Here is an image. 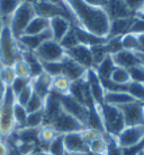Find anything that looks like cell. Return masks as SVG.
I'll return each mask as SVG.
<instances>
[{"label": "cell", "instance_id": "10", "mask_svg": "<svg viewBox=\"0 0 144 155\" xmlns=\"http://www.w3.org/2000/svg\"><path fill=\"white\" fill-rule=\"evenodd\" d=\"M126 126L144 125V103L135 101L119 107Z\"/></svg>", "mask_w": 144, "mask_h": 155}, {"label": "cell", "instance_id": "50", "mask_svg": "<svg viewBox=\"0 0 144 155\" xmlns=\"http://www.w3.org/2000/svg\"><path fill=\"white\" fill-rule=\"evenodd\" d=\"M137 36H139V45H140V49H139V51L144 52V34L137 35Z\"/></svg>", "mask_w": 144, "mask_h": 155}, {"label": "cell", "instance_id": "20", "mask_svg": "<svg viewBox=\"0 0 144 155\" xmlns=\"http://www.w3.org/2000/svg\"><path fill=\"white\" fill-rule=\"evenodd\" d=\"M73 27H74V31H76L79 44H83V45L91 48L93 45L104 44L107 42V39H105V38H100V36H97L95 34H91L90 32L83 30L81 27H78V26H73Z\"/></svg>", "mask_w": 144, "mask_h": 155}, {"label": "cell", "instance_id": "24", "mask_svg": "<svg viewBox=\"0 0 144 155\" xmlns=\"http://www.w3.org/2000/svg\"><path fill=\"white\" fill-rule=\"evenodd\" d=\"M115 67L116 66L114 64L113 58H111L110 54H108L97 67H95V70H96L97 75L99 76V78L102 81V79H109L110 75H111L113 70L115 69Z\"/></svg>", "mask_w": 144, "mask_h": 155}, {"label": "cell", "instance_id": "43", "mask_svg": "<svg viewBox=\"0 0 144 155\" xmlns=\"http://www.w3.org/2000/svg\"><path fill=\"white\" fill-rule=\"evenodd\" d=\"M30 82H32V81H30ZM33 93H34V91H33V86H32V83H30L28 86H26L25 88L16 96V102L19 103L20 105H23V107H25L26 104H27V102L30 101V99L32 97Z\"/></svg>", "mask_w": 144, "mask_h": 155}, {"label": "cell", "instance_id": "44", "mask_svg": "<svg viewBox=\"0 0 144 155\" xmlns=\"http://www.w3.org/2000/svg\"><path fill=\"white\" fill-rule=\"evenodd\" d=\"M128 33H133L135 35L144 34V18L137 17V16L133 18V22H132L131 28H130Z\"/></svg>", "mask_w": 144, "mask_h": 155}, {"label": "cell", "instance_id": "22", "mask_svg": "<svg viewBox=\"0 0 144 155\" xmlns=\"http://www.w3.org/2000/svg\"><path fill=\"white\" fill-rule=\"evenodd\" d=\"M47 28H50V19L36 15L32 19V22L28 24V26L26 27L23 35H37L43 33Z\"/></svg>", "mask_w": 144, "mask_h": 155}, {"label": "cell", "instance_id": "18", "mask_svg": "<svg viewBox=\"0 0 144 155\" xmlns=\"http://www.w3.org/2000/svg\"><path fill=\"white\" fill-rule=\"evenodd\" d=\"M114 64L116 67H121V68L130 69L134 66L142 65L140 59L137 58L136 53L134 51H128V50H122V51L117 52L111 56Z\"/></svg>", "mask_w": 144, "mask_h": 155}, {"label": "cell", "instance_id": "46", "mask_svg": "<svg viewBox=\"0 0 144 155\" xmlns=\"http://www.w3.org/2000/svg\"><path fill=\"white\" fill-rule=\"evenodd\" d=\"M81 136H82L83 140L86 142V144L89 145L92 140H95V139H97V138H99V137H102V133H99V131H96V130L89 129V128H86L85 130L81 131Z\"/></svg>", "mask_w": 144, "mask_h": 155}, {"label": "cell", "instance_id": "39", "mask_svg": "<svg viewBox=\"0 0 144 155\" xmlns=\"http://www.w3.org/2000/svg\"><path fill=\"white\" fill-rule=\"evenodd\" d=\"M13 67H14V70H15V73H16V76H17V77L30 78V66H28V64H27L23 58L19 59L18 61H16Z\"/></svg>", "mask_w": 144, "mask_h": 155}, {"label": "cell", "instance_id": "19", "mask_svg": "<svg viewBox=\"0 0 144 155\" xmlns=\"http://www.w3.org/2000/svg\"><path fill=\"white\" fill-rule=\"evenodd\" d=\"M133 18H117V19H113L110 21V26H109V33L107 39H111V38H121L124 34H126L130 32L131 28Z\"/></svg>", "mask_w": 144, "mask_h": 155}, {"label": "cell", "instance_id": "45", "mask_svg": "<svg viewBox=\"0 0 144 155\" xmlns=\"http://www.w3.org/2000/svg\"><path fill=\"white\" fill-rule=\"evenodd\" d=\"M126 6L135 16L144 10V0H124Z\"/></svg>", "mask_w": 144, "mask_h": 155}, {"label": "cell", "instance_id": "49", "mask_svg": "<svg viewBox=\"0 0 144 155\" xmlns=\"http://www.w3.org/2000/svg\"><path fill=\"white\" fill-rule=\"evenodd\" d=\"M7 87H8V86H6L4 83H2V81L0 79V107H1V104H2V102H4V99H5V95H6Z\"/></svg>", "mask_w": 144, "mask_h": 155}, {"label": "cell", "instance_id": "36", "mask_svg": "<svg viewBox=\"0 0 144 155\" xmlns=\"http://www.w3.org/2000/svg\"><path fill=\"white\" fill-rule=\"evenodd\" d=\"M42 65H43L44 73L47 74L49 76H51L52 78L62 75V71H63V62L62 61H58V62H44Z\"/></svg>", "mask_w": 144, "mask_h": 155}, {"label": "cell", "instance_id": "11", "mask_svg": "<svg viewBox=\"0 0 144 155\" xmlns=\"http://www.w3.org/2000/svg\"><path fill=\"white\" fill-rule=\"evenodd\" d=\"M65 53L71 59L77 61L81 66H83L85 68H93L92 54H91V50L89 47L83 45V44H78L77 47L72 48L70 50H67Z\"/></svg>", "mask_w": 144, "mask_h": 155}, {"label": "cell", "instance_id": "1", "mask_svg": "<svg viewBox=\"0 0 144 155\" xmlns=\"http://www.w3.org/2000/svg\"><path fill=\"white\" fill-rule=\"evenodd\" d=\"M72 16V25L81 27L100 38L107 39L110 18L105 8L92 7L83 0H64Z\"/></svg>", "mask_w": 144, "mask_h": 155}, {"label": "cell", "instance_id": "5", "mask_svg": "<svg viewBox=\"0 0 144 155\" xmlns=\"http://www.w3.org/2000/svg\"><path fill=\"white\" fill-rule=\"evenodd\" d=\"M99 111H100L102 121H104L105 131L109 135L116 137L126 127L123 113L118 107L105 103L102 107L99 105Z\"/></svg>", "mask_w": 144, "mask_h": 155}, {"label": "cell", "instance_id": "29", "mask_svg": "<svg viewBox=\"0 0 144 155\" xmlns=\"http://www.w3.org/2000/svg\"><path fill=\"white\" fill-rule=\"evenodd\" d=\"M13 113H14L15 125H16V129H18V128H24L26 119H27V116H28V113L26 111L25 107H23V105H20L19 103L15 102Z\"/></svg>", "mask_w": 144, "mask_h": 155}, {"label": "cell", "instance_id": "38", "mask_svg": "<svg viewBox=\"0 0 144 155\" xmlns=\"http://www.w3.org/2000/svg\"><path fill=\"white\" fill-rule=\"evenodd\" d=\"M26 111L27 113H32V112H36L39 110L44 109V100L41 99L37 94L33 93L32 97L30 99V101L27 102V104L25 105Z\"/></svg>", "mask_w": 144, "mask_h": 155}, {"label": "cell", "instance_id": "28", "mask_svg": "<svg viewBox=\"0 0 144 155\" xmlns=\"http://www.w3.org/2000/svg\"><path fill=\"white\" fill-rule=\"evenodd\" d=\"M109 79L113 81L114 83L121 84V85H127L132 82L128 70L125 68H121V67H115V69L110 75Z\"/></svg>", "mask_w": 144, "mask_h": 155}, {"label": "cell", "instance_id": "7", "mask_svg": "<svg viewBox=\"0 0 144 155\" xmlns=\"http://www.w3.org/2000/svg\"><path fill=\"white\" fill-rule=\"evenodd\" d=\"M35 56L42 64L44 62H58L65 58L67 53L62 45L55 40H49L42 43L34 51Z\"/></svg>", "mask_w": 144, "mask_h": 155}, {"label": "cell", "instance_id": "30", "mask_svg": "<svg viewBox=\"0 0 144 155\" xmlns=\"http://www.w3.org/2000/svg\"><path fill=\"white\" fill-rule=\"evenodd\" d=\"M104 137L107 142V148L104 155H125L124 150L117 144L114 136L109 135L108 133H104Z\"/></svg>", "mask_w": 144, "mask_h": 155}, {"label": "cell", "instance_id": "17", "mask_svg": "<svg viewBox=\"0 0 144 155\" xmlns=\"http://www.w3.org/2000/svg\"><path fill=\"white\" fill-rule=\"evenodd\" d=\"M32 86L35 94H37L41 99L45 101L47 96L52 92V77L47 74L43 73L39 76L32 78Z\"/></svg>", "mask_w": 144, "mask_h": 155}, {"label": "cell", "instance_id": "51", "mask_svg": "<svg viewBox=\"0 0 144 155\" xmlns=\"http://www.w3.org/2000/svg\"><path fill=\"white\" fill-rule=\"evenodd\" d=\"M33 155H51L47 151H36Z\"/></svg>", "mask_w": 144, "mask_h": 155}, {"label": "cell", "instance_id": "4", "mask_svg": "<svg viewBox=\"0 0 144 155\" xmlns=\"http://www.w3.org/2000/svg\"><path fill=\"white\" fill-rule=\"evenodd\" d=\"M36 16V12L33 4L30 1L25 0L18 7V9L14 13V15L9 18V27L11 30L13 35L16 39H19L24 34L26 27L28 26L32 19Z\"/></svg>", "mask_w": 144, "mask_h": 155}, {"label": "cell", "instance_id": "21", "mask_svg": "<svg viewBox=\"0 0 144 155\" xmlns=\"http://www.w3.org/2000/svg\"><path fill=\"white\" fill-rule=\"evenodd\" d=\"M135 101L136 100L133 99L127 92H106L105 93V103L115 105L118 108Z\"/></svg>", "mask_w": 144, "mask_h": 155}, {"label": "cell", "instance_id": "8", "mask_svg": "<svg viewBox=\"0 0 144 155\" xmlns=\"http://www.w3.org/2000/svg\"><path fill=\"white\" fill-rule=\"evenodd\" d=\"M51 126L56 130V133L59 134V135H67V134L71 133H81L82 130H85L87 128L81 121L76 119L74 117L70 116L69 113L64 112L63 110L53 120Z\"/></svg>", "mask_w": 144, "mask_h": 155}, {"label": "cell", "instance_id": "9", "mask_svg": "<svg viewBox=\"0 0 144 155\" xmlns=\"http://www.w3.org/2000/svg\"><path fill=\"white\" fill-rule=\"evenodd\" d=\"M60 102H61V107H62V110L64 112L74 117L76 119L81 121L87 127L89 108H87L85 104L78 102L70 94H60Z\"/></svg>", "mask_w": 144, "mask_h": 155}, {"label": "cell", "instance_id": "33", "mask_svg": "<svg viewBox=\"0 0 144 155\" xmlns=\"http://www.w3.org/2000/svg\"><path fill=\"white\" fill-rule=\"evenodd\" d=\"M47 152L51 155H65L67 151L64 147L63 143V135H59L58 137L53 139L49 146H47Z\"/></svg>", "mask_w": 144, "mask_h": 155}, {"label": "cell", "instance_id": "34", "mask_svg": "<svg viewBox=\"0 0 144 155\" xmlns=\"http://www.w3.org/2000/svg\"><path fill=\"white\" fill-rule=\"evenodd\" d=\"M91 50V54H92V61H93V68L97 67L100 62H102L107 56H108V52L106 50L105 43L104 44H98V45H93L90 48Z\"/></svg>", "mask_w": 144, "mask_h": 155}, {"label": "cell", "instance_id": "48", "mask_svg": "<svg viewBox=\"0 0 144 155\" xmlns=\"http://www.w3.org/2000/svg\"><path fill=\"white\" fill-rule=\"evenodd\" d=\"M10 154V148H9L8 144L0 139V155H9Z\"/></svg>", "mask_w": 144, "mask_h": 155}, {"label": "cell", "instance_id": "53", "mask_svg": "<svg viewBox=\"0 0 144 155\" xmlns=\"http://www.w3.org/2000/svg\"><path fill=\"white\" fill-rule=\"evenodd\" d=\"M143 66H144V65H143Z\"/></svg>", "mask_w": 144, "mask_h": 155}, {"label": "cell", "instance_id": "6", "mask_svg": "<svg viewBox=\"0 0 144 155\" xmlns=\"http://www.w3.org/2000/svg\"><path fill=\"white\" fill-rule=\"evenodd\" d=\"M116 142L124 151H131L139 147L144 140V125L126 126L122 133L116 136Z\"/></svg>", "mask_w": 144, "mask_h": 155}, {"label": "cell", "instance_id": "12", "mask_svg": "<svg viewBox=\"0 0 144 155\" xmlns=\"http://www.w3.org/2000/svg\"><path fill=\"white\" fill-rule=\"evenodd\" d=\"M105 10L108 14L110 21L117 18L135 17V15L130 10L124 0H108L105 6Z\"/></svg>", "mask_w": 144, "mask_h": 155}, {"label": "cell", "instance_id": "16", "mask_svg": "<svg viewBox=\"0 0 144 155\" xmlns=\"http://www.w3.org/2000/svg\"><path fill=\"white\" fill-rule=\"evenodd\" d=\"M63 143L67 153H70V154L89 151L88 145L86 144L81 136V133H71L63 135Z\"/></svg>", "mask_w": 144, "mask_h": 155}, {"label": "cell", "instance_id": "26", "mask_svg": "<svg viewBox=\"0 0 144 155\" xmlns=\"http://www.w3.org/2000/svg\"><path fill=\"white\" fill-rule=\"evenodd\" d=\"M70 86H71V81L63 75L52 78V91L59 94H69Z\"/></svg>", "mask_w": 144, "mask_h": 155}, {"label": "cell", "instance_id": "41", "mask_svg": "<svg viewBox=\"0 0 144 155\" xmlns=\"http://www.w3.org/2000/svg\"><path fill=\"white\" fill-rule=\"evenodd\" d=\"M122 38V36H121ZM121 38H111V39H107V42L105 43L106 50L108 54L113 56L117 52L122 51L123 47H122V42H121Z\"/></svg>", "mask_w": 144, "mask_h": 155}, {"label": "cell", "instance_id": "32", "mask_svg": "<svg viewBox=\"0 0 144 155\" xmlns=\"http://www.w3.org/2000/svg\"><path fill=\"white\" fill-rule=\"evenodd\" d=\"M127 93L134 100L144 103V84L131 82L127 85Z\"/></svg>", "mask_w": 144, "mask_h": 155}, {"label": "cell", "instance_id": "14", "mask_svg": "<svg viewBox=\"0 0 144 155\" xmlns=\"http://www.w3.org/2000/svg\"><path fill=\"white\" fill-rule=\"evenodd\" d=\"M63 71L62 75L70 79L71 82L74 81H79L81 78H83L86 76V73L88 69L85 68L83 66H81L80 64H78L77 61H74L73 59H71L70 57L65 56L63 60Z\"/></svg>", "mask_w": 144, "mask_h": 155}, {"label": "cell", "instance_id": "2", "mask_svg": "<svg viewBox=\"0 0 144 155\" xmlns=\"http://www.w3.org/2000/svg\"><path fill=\"white\" fill-rule=\"evenodd\" d=\"M21 59L17 39L11 33L8 23H2L0 28V64L2 66H14Z\"/></svg>", "mask_w": 144, "mask_h": 155}, {"label": "cell", "instance_id": "40", "mask_svg": "<svg viewBox=\"0 0 144 155\" xmlns=\"http://www.w3.org/2000/svg\"><path fill=\"white\" fill-rule=\"evenodd\" d=\"M30 81H32V78H27V77H16V79L14 81V83L10 85V88L13 91L14 95H15V97L17 96L19 93H20L21 91L24 90L26 86H28L30 84Z\"/></svg>", "mask_w": 144, "mask_h": 155}, {"label": "cell", "instance_id": "35", "mask_svg": "<svg viewBox=\"0 0 144 155\" xmlns=\"http://www.w3.org/2000/svg\"><path fill=\"white\" fill-rule=\"evenodd\" d=\"M60 44L62 45V48H63L65 51L77 47L79 44V41H78V38H77L76 31H74L73 25H72V27L70 28V31H69L68 33L64 35L63 39L60 41Z\"/></svg>", "mask_w": 144, "mask_h": 155}, {"label": "cell", "instance_id": "13", "mask_svg": "<svg viewBox=\"0 0 144 155\" xmlns=\"http://www.w3.org/2000/svg\"><path fill=\"white\" fill-rule=\"evenodd\" d=\"M72 27V22L65 16L59 15L50 18V28L53 34V40L59 42L63 39L64 35L68 33Z\"/></svg>", "mask_w": 144, "mask_h": 155}, {"label": "cell", "instance_id": "47", "mask_svg": "<svg viewBox=\"0 0 144 155\" xmlns=\"http://www.w3.org/2000/svg\"><path fill=\"white\" fill-rule=\"evenodd\" d=\"M86 4L92 6V7H99V8H105L108 0H83Z\"/></svg>", "mask_w": 144, "mask_h": 155}, {"label": "cell", "instance_id": "31", "mask_svg": "<svg viewBox=\"0 0 144 155\" xmlns=\"http://www.w3.org/2000/svg\"><path fill=\"white\" fill-rule=\"evenodd\" d=\"M122 47L124 50L128 51H139L140 45H139V36L133 33H126L121 38Z\"/></svg>", "mask_w": 144, "mask_h": 155}, {"label": "cell", "instance_id": "3", "mask_svg": "<svg viewBox=\"0 0 144 155\" xmlns=\"http://www.w3.org/2000/svg\"><path fill=\"white\" fill-rule=\"evenodd\" d=\"M16 97L10 87H7L4 102L0 107V139L6 140L16 129L14 120V105Z\"/></svg>", "mask_w": 144, "mask_h": 155}, {"label": "cell", "instance_id": "37", "mask_svg": "<svg viewBox=\"0 0 144 155\" xmlns=\"http://www.w3.org/2000/svg\"><path fill=\"white\" fill-rule=\"evenodd\" d=\"M106 148H107V142H106V139H105V137H104V134H102V137H99V138H97V139L92 140V142L88 145V150H89L90 152L95 153V154L104 155L105 152H106Z\"/></svg>", "mask_w": 144, "mask_h": 155}, {"label": "cell", "instance_id": "23", "mask_svg": "<svg viewBox=\"0 0 144 155\" xmlns=\"http://www.w3.org/2000/svg\"><path fill=\"white\" fill-rule=\"evenodd\" d=\"M25 0H0V18L2 23H8L9 18Z\"/></svg>", "mask_w": 144, "mask_h": 155}, {"label": "cell", "instance_id": "25", "mask_svg": "<svg viewBox=\"0 0 144 155\" xmlns=\"http://www.w3.org/2000/svg\"><path fill=\"white\" fill-rule=\"evenodd\" d=\"M58 136H59V134L56 133V130L51 125H43L38 129V142L42 145L49 146V144Z\"/></svg>", "mask_w": 144, "mask_h": 155}, {"label": "cell", "instance_id": "42", "mask_svg": "<svg viewBox=\"0 0 144 155\" xmlns=\"http://www.w3.org/2000/svg\"><path fill=\"white\" fill-rule=\"evenodd\" d=\"M127 70H128V73H130L132 82L142 83V84H144V66L143 65L134 66V67L127 69Z\"/></svg>", "mask_w": 144, "mask_h": 155}, {"label": "cell", "instance_id": "27", "mask_svg": "<svg viewBox=\"0 0 144 155\" xmlns=\"http://www.w3.org/2000/svg\"><path fill=\"white\" fill-rule=\"evenodd\" d=\"M43 125H44V110H39V111L28 113L24 128L38 129Z\"/></svg>", "mask_w": 144, "mask_h": 155}, {"label": "cell", "instance_id": "52", "mask_svg": "<svg viewBox=\"0 0 144 155\" xmlns=\"http://www.w3.org/2000/svg\"><path fill=\"white\" fill-rule=\"evenodd\" d=\"M137 17H142V18H144V10H143V12H142L141 14H139V15H137Z\"/></svg>", "mask_w": 144, "mask_h": 155}, {"label": "cell", "instance_id": "15", "mask_svg": "<svg viewBox=\"0 0 144 155\" xmlns=\"http://www.w3.org/2000/svg\"><path fill=\"white\" fill-rule=\"evenodd\" d=\"M23 47H25L27 50L34 52L42 43L49 40H53L51 28H47L43 33L37 35H21L19 39H17Z\"/></svg>", "mask_w": 144, "mask_h": 155}]
</instances>
